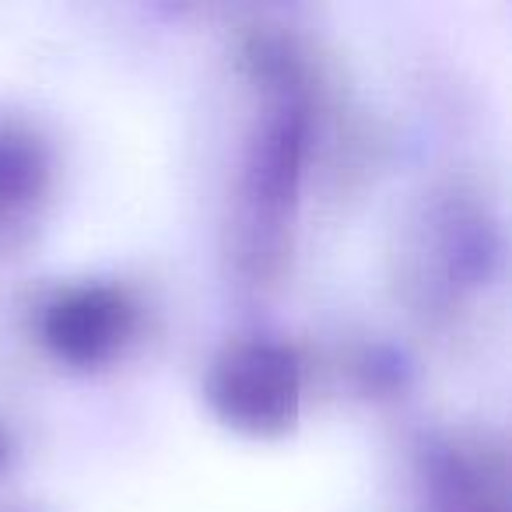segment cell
<instances>
[{
	"mask_svg": "<svg viewBox=\"0 0 512 512\" xmlns=\"http://www.w3.org/2000/svg\"><path fill=\"white\" fill-rule=\"evenodd\" d=\"M0 460H4V432H0Z\"/></svg>",
	"mask_w": 512,
	"mask_h": 512,
	"instance_id": "5",
	"label": "cell"
},
{
	"mask_svg": "<svg viewBox=\"0 0 512 512\" xmlns=\"http://www.w3.org/2000/svg\"><path fill=\"white\" fill-rule=\"evenodd\" d=\"M134 330V306L113 285H81L57 295L43 313V341L71 365H99Z\"/></svg>",
	"mask_w": 512,
	"mask_h": 512,
	"instance_id": "3",
	"label": "cell"
},
{
	"mask_svg": "<svg viewBox=\"0 0 512 512\" xmlns=\"http://www.w3.org/2000/svg\"><path fill=\"white\" fill-rule=\"evenodd\" d=\"M302 372L292 348L264 337L235 341L214 358L207 400L228 421L253 435H278L299 418Z\"/></svg>",
	"mask_w": 512,
	"mask_h": 512,
	"instance_id": "1",
	"label": "cell"
},
{
	"mask_svg": "<svg viewBox=\"0 0 512 512\" xmlns=\"http://www.w3.org/2000/svg\"><path fill=\"white\" fill-rule=\"evenodd\" d=\"M50 186V151L22 123H0V232L36 211Z\"/></svg>",
	"mask_w": 512,
	"mask_h": 512,
	"instance_id": "4",
	"label": "cell"
},
{
	"mask_svg": "<svg viewBox=\"0 0 512 512\" xmlns=\"http://www.w3.org/2000/svg\"><path fill=\"white\" fill-rule=\"evenodd\" d=\"M299 74H285L274 85L281 88L278 106L267 113L246 162V197L264 218H278L299 193L302 162L309 144V109L299 95Z\"/></svg>",
	"mask_w": 512,
	"mask_h": 512,
	"instance_id": "2",
	"label": "cell"
}]
</instances>
